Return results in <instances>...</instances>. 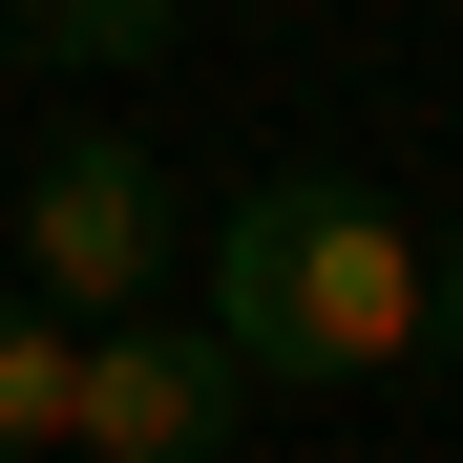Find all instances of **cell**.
Masks as SVG:
<instances>
[{"instance_id":"4","label":"cell","mask_w":463,"mask_h":463,"mask_svg":"<svg viewBox=\"0 0 463 463\" xmlns=\"http://www.w3.org/2000/svg\"><path fill=\"white\" fill-rule=\"evenodd\" d=\"M63 379H85V317L0 295V463H63Z\"/></svg>"},{"instance_id":"3","label":"cell","mask_w":463,"mask_h":463,"mask_svg":"<svg viewBox=\"0 0 463 463\" xmlns=\"http://www.w3.org/2000/svg\"><path fill=\"white\" fill-rule=\"evenodd\" d=\"M232 401H253V379H232V337H211V317L169 337V295H147V317H85L63 463H211V442H232Z\"/></svg>"},{"instance_id":"7","label":"cell","mask_w":463,"mask_h":463,"mask_svg":"<svg viewBox=\"0 0 463 463\" xmlns=\"http://www.w3.org/2000/svg\"><path fill=\"white\" fill-rule=\"evenodd\" d=\"M0 85H22V0H0Z\"/></svg>"},{"instance_id":"5","label":"cell","mask_w":463,"mask_h":463,"mask_svg":"<svg viewBox=\"0 0 463 463\" xmlns=\"http://www.w3.org/2000/svg\"><path fill=\"white\" fill-rule=\"evenodd\" d=\"M169 0H22V63H147Z\"/></svg>"},{"instance_id":"2","label":"cell","mask_w":463,"mask_h":463,"mask_svg":"<svg viewBox=\"0 0 463 463\" xmlns=\"http://www.w3.org/2000/svg\"><path fill=\"white\" fill-rule=\"evenodd\" d=\"M22 295L43 317H147V295H169V169H147L127 127H63L22 169Z\"/></svg>"},{"instance_id":"1","label":"cell","mask_w":463,"mask_h":463,"mask_svg":"<svg viewBox=\"0 0 463 463\" xmlns=\"http://www.w3.org/2000/svg\"><path fill=\"white\" fill-rule=\"evenodd\" d=\"M211 337H232V379H379V358H421V232L379 211V190H337V169L232 190Z\"/></svg>"},{"instance_id":"6","label":"cell","mask_w":463,"mask_h":463,"mask_svg":"<svg viewBox=\"0 0 463 463\" xmlns=\"http://www.w3.org/2000/svg\"><path fill=\"white\" fill-rule=\"evenodd\" d=\"M421 358H463V253H421Z\"/></svg>"}]
</instances>
